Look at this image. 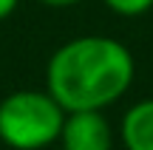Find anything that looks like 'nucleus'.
<instances>
[{"label": "nucleus", "instance_id": "1", "mask_svg": "<svg viewBox=\"0 0 153 150\" xmlns=\"http://www.w3.org/2000/svg\"><path fill=\"white\" fill-rule=\"evenodd\" d=\"M136 62L125 43L105 34H82L48 57L45 91L71 111H105L128 94Z\"/></svg>", "mask_w": 153, "mask_h": 150}, {"label": "nucleus", "instance_id": "5", "mask_svg": "<svg viewBox=\"0 0 153 150\" xmlns=\"http://www.w3.org/2000/svg\"><path fill=\"white\" fill-rule=\"evenodd\" d=\"M102 3L119 17H139L153 9V0H102Z\"/></svg>", "mask_w": 153, "mask_h": 150}, {"label": "nucleus", "instance_id": "6", "mask_svg": "<svg viewBox=\"0 0 153 150\" xmlns=\"http://www.w3.org/2000/svg\"><path fill=\"white\" fill-rule=\"evenodd\" d=\"M17 6H20V0H0V20L11 17L17 11Z\"/></svg>", "mask_w": 153, "mask_h": 150}, {"label": "nucleus", "instance_id": "3", "mask_svg": "<svg viewBox=\"0 0 153 150\" xmlns=\"http://www.w3.org/2000/svg\"><path fill=\"white\" fill-rule=\"evenodd\" d=\"M62 150H114V130L102 111H71L60 130Z\"/></svg>", "mask_w": 153, "mask_h": 150}, {"label": "nucleus", "instance_id": "7", "mask_svg": "<svg viewBox=\"0 0 153 150\" xmlns=\"http://www.w3.org/2000/svg\"><path fill=\"white\" fill-rule=\"evenodd\" d=\"M37 3L48 6V9H71V6L82 3V0H37Z\"/></svg>", "mask_w": 153, "mask_h": 150}, {"label": "nucleus", "instance_id": "4", "mask_svg": "<svg viewBox=\"0 0 153 150\" xmlns=\"http://www.w3.org/2000/svg\"><path fill=\"white\" fill-rule=\"evenodd\" d=\"M119 133L125 150H153V99H142L128 108Z\"/></svg>", "mask_w": 153, "mask_h": 150}, {"label": "nucleus", "instance_id": "2", "mask_svg": "<svg viewBox=\"0 0 153 150\" xmlns=\"http://www.w3.org/2000/svg\"><path fill=\"white\" fill-rule=\"evenodd\" d=\"M65 113L45 88L11 91L0 99V142L11 150H45L60 142Z\"/></svg>", "mask_w": 153, "mask_h": 150}]
</instances>
